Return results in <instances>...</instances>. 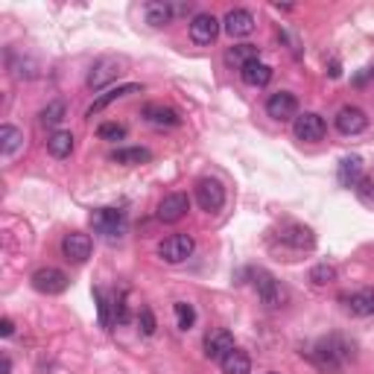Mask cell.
<instances>
[{
	"label": "cell",
	"instance_id": "obj_1",
	"mask_svg": "<svg viewBox=\"0 0 374 374\" xmlns=\"http://www.w3.org/2000/svg\"><path fill=\"white\" fill-rule=\"evenodd\" d=\"M310 359L313 363L328 371V374H339L345 368V363L351 359V348H348V342H345L342 337H328L316 345V348L310 351Z\"/></svg>",
	"mask_w": 374,
	"mask_h": 374
},
{
	"label": "cell",
	"instance_id": "obj_2",
	"mask_svg": "<svg viewBox=\"0 0 374 374\" xmlns=\"http://www.w3.org/2000/svg\"><path fill=\"white\" fill-rule=\"evenodd\" d=\"M91 226H94V231L100 234V237L120 240L123 234H126V228H129V219H126L123 211H117V207H96V211L91 214Z\"/></svg>",
	"mask_w": 374,
	"mask_h": 374
},
{
	"label": "cell",
	"instance_id": "obj_3",
	"mask_svg": "<svg viewBox=\"0 0 374 374\" xmlns=\"http://www.w3.org/2000/svg\"><path fill=\"white\" fill-rule=\"evenodd\" d=\"M193 248H196V243H193L190 234H170L167 240L158 243V257L176 266V263H185L193 255Z\"/></svg>",
	"mask_w": 374,
	"mask_h": 374
},
{
	"label": "cell",
	"instance_id": "obj_4",
	"mask_svg": "<svg viewBox=\"0 0 374 374\" xmlns=\"http://www.w3.org/2000/svg\"><path fill=\"white\" fill-rule=\"evenodd\" d=\"M33 287L38 289L41 296H62L65 289H67V284H71V278L62 272V269H56V266H41V269H35L33 272Z\"/></svg>",
	"mask_w": 374,
	"mask_h": 374
},
{
	"label": "cell",
	"instance_id": "obj_5",
	"mask_svg": "<svg viewBox=\"0 0 374 374\" xmlns=\"http://www.w3.org/2000/svg\"><path fill=\"white\" fill-rule=\"evenodd\" d=\"M193 6L190 3H170V0H155L146 3V24L149 26H167L178 15H190Z\"/></svg>",
	"mask_w": 374,
	"mask_h": 374
},
{
	"label": "cell",
	"instance_id": "obj_6",
	"mask_svg": "<svg viewBox=\"0 0 374 374\" xmlns=\"http://www.w3.org/2000/svg\"><path fill=\"white\" fill-rule=\"evenodd\" d=\"M219 30H223V21H216L214 15H207V12H199V15H193L190 21V41L199 47H211Z\"/></svg>",
	"mask_w": 374,
	"mask_h": 374
},
{
	"label": "cell",
	"instance_id": "obj_7",
	"mask_svg": "<svg viewBox=\"0 0 374 374\" xmlns=\"http://www.w3.org/2000/svg\"><path fill=\"white\" fill-rule=\"evenodd\" d=\"M196 202L202 211L216 214L219 207L226 205V187L216 182V178H199L196 182Z\"/></svg>",
	"mask_w": 374,
	"mask_h": 374
},
{
	"label": "cell",
	"instance_id": "obj_8",
	"mask_svg": "<svg viewBox=\"0 0 374 374\" xmlns=\"http://www.w3.org/2000/svg\"><path fill=\"white\" fill-rule=\"evenodd\" d=\"M266 114L278 123H287V120H296L298 117V96L293 91H278L272 94L266 100Z\"/></svg>",
	"mask_w": 374,
	"mask_h": 374
},
{
	"label": "cell",
	"instance_id": "obj_9",
	"mask_svg": "<svg viewBox=\"0 0 374 374\" xmlns=\"http://www.w3.org/2000/svg\"><path fill=\"white\" fill-rule=\"evenodd\" d=\"M293 132H296L298 141H304V144H316V141H322V137H325L328 126H325L322 114H316V112H304V114H298V117H296Z\"/></svg>",
	"mask_w": 374,
	"mask_h": 374
},
{
	"label": "cell",
	"instance_id": "obj_10",
	"mask_svg": "<svg viewBox=\"0 0 374 374\" xmlns=\"http://www.w3.org/2000/svg\"><path fill=\"white\" fill-rule=\"evenodd\" d=\"M190 211V199H187V193H167L161 202H158V219L161 223H182V219L187 216Z\"/></svg>",
	"mask_w": 374,
	"mask_h": 374
},
{
	"label": "cell",
	"instance_id": "obj_11",
	"mask_svg": "<svg viewBox=\"0 0 374 374\" xmlns=\"http://www.w3.org/2000/svg\"><path fill=\"white\" fill-rule=\"evenodd\" d=\"M255 15L248 9H231L228 15L223 18V30L231 35V38H246V35H252L255 33Z\"/></svg>",
	"mask_w": 374,
	"mask_h": 374
},
{
	"label": "cell",
	"instance_id": "obj_12",
	"mask_svg": "<svg viewBox=\"0 0 374 374\" xmlns=\"http://www.w3.org/2000/svg\"><path fill=\"white\" fill-rule=\"evenodd\" d=\"M62 255L71 263H85L91 257V237L82 231H71L62 237Z\"/></svg>",
	"mask_w": 374,
	"mask_h": 374
},
{
	"label": "cell",
	"instance_id": "obj_13",
	"mask_svg": "<svg viewBox=\"0 0 374 374\" xmlns=\"http://www.w3.org/2000/svg\"><path fill=\"white\" fill-rule=\"evenodd\" d=\"M278 240L289 248H298V252H304V248H313L316 246V234L301 226V223H287L281 231H278Z\"/></svg>",
	"mask_w": 374,
	"mask_h": 374
},
{
	"label": "cell",
	"instance_id": "obj_14",
	"mask_svg": "<svg viewBox=\"0 0 374 374\" xmlns=\"http://www.w3.org/2000/svg\"><path fill=\"white\" fill-rule=\"evenodd\" d=\"M255 289H257V298L266 304V307H278V304L284 301L281 284L275 281L266 269H257V272H255Z\"/></svg>",
	"mask_w": 374,
	"mask_h": 374
},
{
	"label": "cell",
	"instance_id": "obj_15",
	"mask_svg": "<svg viewBox=\"0 0 374 374\" xmlns=\"http://www.w3.org/2000/svg\"><path fill=\"white\" fill-rule=\"evenodd\" d=\"M120 67H123V62H120V59H100V62H96V65L91 67V74H88V88H91V91L105 88L108 82L117 79V76L123 74Z\"/></svg>",
	"mask_w": 374,
	"mask_h": 374
},
{
	"label": "cell",
	"instance_id": "obj_16",
	"mask_svg": "<svg viewBox=\"0 0 374 374\" xmlns=\"http://www.w3.org/2000/svg\"><path fill=\"white\" fill-rule=\"evenodd\" d=\"M368 126V117H366V112L363 108H357V105H342L339 112H337V129L342 132V135H359Z\"/></svg>",
	"mask_w": 374,
	"mask_h": 374
},
{
	"label": "cell",
	"instance_id": "obj_17",
	"mask_svg": "<svg viewBox=\"0 0 374 374\" xmlns=\"http://www.w3.org/2000/svg\"><path fill=\"white\" fill-rule=\"evenodd\" d=\"M234 348V337L228 334L226 328H214V330H207L205 334V357L207 359H223L228 351Z\"/></svg>",
	"mask_w": 374,
	"mask_h": 374
},
{
	"label": "cell",
	"instance_id": "obj_18",
	"mask_svg": "<svg viewBox=\"0 0 374 374\" xmlns=\"http://www.w3.org/2000/svg\"><path fill=\"white\" fill-rule=\"evenodd\" d=\"M129 94H141V85L137 82H126V85H117V88H108L105 94H100L96 100L91 103V108H88V117H94V114H100L103 108H108L112 103H117L120 96H129Z\"/></svg>",
	"mask_w": 374,
	"mask_h": 374
},
{
	"label": "cell",
	"instance_id": "obj_19",
	"mask_svg": "<svg viewBox=\"0 0 374 374\" xmlns=\"http://www.w3.org/2000/svg\"><path fill=\"white\" fill-rule=\"evenodd\" d=\"M144 117L152 123V126H178V123H182L176 108L164 105V103H146L144 105Z\"/></svg>",
	"mask_w": 374,
	"mask_h": 374
},
{
	"label": "cell",
	"instance_id": "obj_20",
	"mask_svg": "<svg viewBox=\"0 0 374 374\" xmlns=\"http://www.w3.org/2000/svg\"><path fill=\"white\" fill-rule=\"evenodd\" d=\"M345 310L359 318L371 316L374 313V289H357V293L345 296Z\"/></svg>",
	"mask_w": 374,
	"mask_h": 374
},
{
	"label": "cell",
	"instance_id": "obj_21",
	"mask_svg": "<svg viewBox=\"0 0 374 374\" xmlns=\"http://www.w3.org/2000/svg\"><path fill=\"white\" fill-rule=\"evenodd\" d=\"M24 149V132L15 126H0V155L3 158H15L18 152Z\"/></svg>",
	"mask_w": 374,
	"mask_h": 374
},
{
	"label": "cell",
	"instance_id": "obj_22",
	"mask_svg": "<svg viewBox=\"0 0 374 374\" xmlns=\"http://www.w3.org/2000/svg\"><path fill=\"white\" fill-rule=\"evenodd\" d=\"M219 368H223V374H252V359H248L246 351L231 348L223 359H219Z\"/></svg>",
	"mask_w": 374,
	"mask_h": 374
},
{
	"label": "cell",
	"instance_id": "obj_23",
	"mask_svg": "<svg viewBox=\"0 0 374 374\" xmlns=\"http://www.w3.org/2000/svg\"><path fill=\"white\" fill-rule=\"evenodd\" d=\"M257 59H260V50H257L255 44H234V47L226 50V65L240 67V71H243L246 65L257 62Z\"/></svg>",
	"mask_w": 374,
	"mask_h": 374
},
{
	"label": "cell",
	"instance_id": "obj_24",
	"mask_svg": "<svg viewBox=\"0 0 374 374\" xmlns=\"http://www.w3.org/2000/svg\"><path fill=\"white\" fill-rule=\"evenodd\" d=\"M240 76H243L246 85L263 88V85H269V82H272V67H269V65H263V62L257 59V62H252V65H246L243 71H240Z\"/></svg>",
	"mask_w": 374,
	"mask_h": 374
},
{
	"label": "cell",
	"instance_id": "obj_25",
	"mask_svg": "<svg viewBox=\"0 0 374 374\" xmlns=\"http://www.w3.org/2000/svg\"><path fill=\"white\" fill-rule=\"evenodd\" d=\"M359 178H363V161L359 155H348L339 161V185L342 187H354Z\"/></svg>",
	"mask_w": 374,
	"mask_h": 374
},
{
	"label": "cell",
	"instance_id": "obj_26",
	"mask_svg": "<svg viewBox=\"0 0 374 374\" xmlns=\"http://www.w3.org/2000/svg\"><path fill=\"white\" fill-rule=\"evenodd\" d=\"M47 152H50L53 158H67V155L74 152V135L65 132V129L53 132V135L47 137Z\"/></svg>",
	"mask_w": 374,
	"mask_h": 374
},
{
	"label": "cell",
	"instance_id": "obj_27",
	"mask_svg": "<svg viewBox=\"0 0 374 374\" xmlns=\"http://www.w3.org/2000/svg\"><path fill=\"white\" fill-rule=\"evenodd\" d=\"M152 158V152L146 146H126V149H114L112 161L114 164H126V167H135V164H146Z\"/></svg>",
	"mask_w": 374,
	"mask_h": 374
},
{
	"label": "cell",
	"instance_id": "obj_28",
	"mask_svg": "<svg viewBox=\"0 0 374 374\" xmlns=\"http://www.w3.org/2000/svg\"><path fill=\"white\" fill-rule=\"evenodd\" d=\"M65 114H67V105L62 100H56V103H50L47 108H41L38 120L44 123V126H59V123L65 120Z\"/></svg>",
	"mask_w": 374,
	"mask_h": 374
},
{
	"label": "cell",
	"instance_id": "obj_29",
	"mask_svg": "<svg viewBox=\"0 0 374 374\" xmlns=\"http://www.w3.org/2000/svg\"><path fill=\"white\" fill-rule=\"evenodd\" d=\"M310 281L316 287H328L337 281V266H330V263H316V266L310 269Z\"/></svg>",
	"mask_w": 374,
	"mask_h": 374
},
{
	"label": "cell",
	"instance_id": "obj_30",
	"mask_svg": "<svg viewBox=\"0 0 374 374\" xmlns=\"http://www.w3.org/2000/svg\"><path fill=\"white\" fill-rule=\"evenodd\" d=\"M94 301H96V313H100V325L108 330V328H112V301H108L105 289L96 287L94 289Z\"/></svg>",
	"mask_w": 374,
	"mask_h": 374
},
{
	"label": "cell",
	"instance_id": "obj_31",
	"mask_svg": "<svg viewBox=\"0 0 374 374\" xmlns=\"http://www.w3.org/2000/svg\"><path fill=\"white\" fill-rule=\"evenodd\" d=\"M173 310H176V322H178V328H182V330H190L193 322H196V310H193V304H187V301H176V304H173Z\"/></svg>",
	"mask_w": 374,
	"mask_h": 374
},
{
	"label": "cell",
	"instance_id": "obj_32",
	"mask_svg": "<svg viewBox=\"0 0 374 374\" xmlns=\"http://www.w3.org/2000/svg\"><path fill=\"white\" fill-rule=\"evenodd\" d=\"M137 330H141L144 337H155L158 322H155V313H152V307H141V313H137Z\"/></svg>",
	"mask_w": 374,
	"mask_h": 374
},
{
	"label": "cell",
	"instance_id": "obj_33",
	"mask_svg": "<svg viewBox=\"0 0 374 374\" xmlns=\"http://www.w3.org/2000/svg\"><path fill=\"white\" fill-rule=\"evenodd\" d=\"M96 135H100L103 141H123V137H126V126H123V123H103V126L96 129Z\"/></svg>",
	"mask_w": 374,
	"mask_h": 374
},
{
	"label": "cell",
	"instance_id": "obj_34",
	"mask_svg": "<svg viewBox=\"0 0 374 374\" xmlns=\"http://www.w3.org/2000/svg\"><path fill=\"white\" fill-rule=\"evenodd\" d=\"M354 193H357V196L363 199L366 205H374V182H371L368 176H363V178H359V182L354 185Z\"/></svg>",
	"mask_w": 374,
	"mask_h": 374
},
{
	"label": "cell",
	"instance_id": "obj_35",
	"mask_svg": "<svg viewBox=\"0 0 374 374\" xmlns=\"http://www.w3.org/2000/svg\"><path fill=\"white\" fill-rule=\"evenodd\" d=\"M114 316H117V322L120 325H126L129 322V304H126V296H120L114 301Z\"/></svg>",
	"mask_w": 374,
	"mask_h": 374
},
{
	"label": "cell",
	"instance_id": "obj_36",
	"mask_svg": "<svg viewBox=\"0 0 374 374\" xmlns=\"http://www.w3.org/2000/svg\"><path fill=\"white\" fill-rule=\"evenodd\" d=\"M15 334V322L12 318H0V337H12Z\"/></svg>",
	"mask_w": 374,
	"mask_h": 374
},
{
	"label": "cell",
	"instance_id": "obj_37",
	"mask_svg": "<svg viewBox=\"0 0 374 374\" xmlns=\"http://www.w3.org/2000/svg\"><path fill=\"white\" fill-rule=\"evenodd\" d=\"M9 371H12V359L3 357V359H0V374H9Z\"/></svg>",
	"mask_w": 374,
	"mask_h": 374
},
{
	"label": "cell",
	"instance_id": "obj_38",
	"mask_svg": "<svg viewBox=\"0 0 374 374\" xmlns=\"http://www.w3.org/2000/svg\"><path fill=\"white\" fill-rule=\"evenodd\" d=\"M266 374H281V371H266Z\"/></svg>",
	"mask_w": 374,
	"mask_h": 374
},
{
	"label": "cell",
	"instance_id": "obj_39",
	"mask_svg": "<svg viewBox=\"0 0 374 374\" xmlns=\"http://www.w3.org/2000/svg\"><path fill=\"white\" fill-rule=\"evenodd\" d=\"M371 76H374V71H371Z\"/></svg>",
	"mask_w": 374,
	"mask_h": 374
}]
</instances>
